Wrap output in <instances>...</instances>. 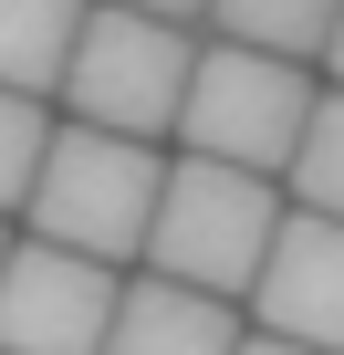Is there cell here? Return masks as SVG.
<instances>
[{
    "label": "cell",
    "instance_id": "5bb4252c",
    "mask_svg": "<svg viewBox=\"0 0 344 355\" xmlns=\"http://www.w3.org/2000/svg\"><path fill=\"white\" fill-rule=\"evenodd\" d=\"M136 11H167V21H199L209 0H136Z\"/></svg>",
    "mask_w": 344,
    "mask_h": 355
},
{
    "label": "cell",
    "instance_id": "52a82bcc",
    "mask_svg": "<svg viewBox=\"0 0 344 355\" xmlns=\"http://www.w3.org/2000/svg\"><path fill=\"white\" fill-rule=\"evenodd\" d=\"M240 345V313L230 293H199V282H115V313H105V345L94 355H230Z\"/></svg>",
    "mask_w": 344,
    "mask_h": 355
},
{
    "label": "cell",
    "instance_id": "6da1fadb",
    "mask_svg": "<svg viewBox=\"0 0 344 355\" xmlns=\"http://www.w3.org/2000/svg\"><path fill=\"white\" fill-rule=\"evenodd\" d=\"M282 230V189L261 167H230V157H178L156 167V209H146V272L167 282H199V293H251L261 251Z\"/></svg>",
    "mask_w": 344,
    "mask_h": 355
},
{
    "label": "cell",
    "instance_id": "277c9868",
    "mask_svg": "<svg viewBox=\"0 0 344 355\" xmlns=\"http://www.w3.org/2000/svg\"><path fill=\"white\" fill-rule=\"evenodd\" d=\"M313 94H323V84H313L292 53H261V42H209V53L188 63L178 136H188L199 157H230V167L282 178V157H292V136H302Z\"/></svg>",
    "mask_w": 344,
    "mask_h": 355
},
{
    "label": "cell",
    "instance_id": "30bf717a",
    "mask_svg": "<svg viewBox=\"0 0 344 355\" xmlns=\"http://www.w3.org/2000/svg\"><path fill=\"white\" fill-rule=\"evenodd\" d=\"M209 21H219V42H261V53L313 63V53H323V21H334V0H209Z\"/></svg>",
    "mask_w": 344,
    "mask_h": 355
},
{
    "label": "cell",
    "instance_id": "5b68a950",
    "mask_svg": "<svg viewBox=\"0 0 344 355\" xmlns=\"http://www.w3.org/2000/svg\"><path fill=\"white\" fill-rule=\"evenodd\" d=\"M115 313V261L63 251V241H11L0 251V355H94Z\"/></svg>",
    "mask_w": 344,
    "mask_h": 355
},
{
    "label": "cell",
    "instance_id": "7c38bea8",
    "mask_svg": "<svg viewBox=\"0 0 344 355\" xmlns=\"http://www.w3.org/2000/svg\"><path fill=\"white\" fill-rule=\"evenodd\" d=\"M230 355H323V345H292V334H271V324H261V334H240Z\"/></svg>",
    "mask_w": 344,
    "mask_h": 355
},
{
    "label": "cell",
    "instance_id": "9c48e42d",
    "mask_svg": "<svg viewBox=\"0 0 344 355\" xmlns=\"http://www.w3.org/2000/svg\"><path fill=\"white\" fill-rule=\"evenodd\" d=\"M282 178H292V199H302V209L344 220V84H334V94H313V115H302V136H292Z\"/></svg>",
    "mask_w": 344,
    "mask_h": 355
},
{
    "label": "cell",
    "instance_id": "3957f363",
    "mask_svg": "<svg viewBox=\"0 0 344 355\" xmlns=\"http://www.w3.org/2000/svg\"><path fill=\"white\" fill-rule=\"evenodd\" d=\"M188 21L167 11H136V0H84L73 21V53H63V105L84 125H115V136H167L178 125V94H188Z\"/></svg>",
    "mask_w": 344,
    "mask_h": 355
},
{
    "label": "cell",
    "instance_id": "4fadbf2b",
    "mask_svg": "<svg viewBox=\"0 0 344 355\" xmlns=\"http://www.w3.org/2000/svg\"><path fill=\"white\" fill-rule=\"evenodd\" d=\"M323 63H334V84H344V0H334V21H323Z\"/></svg>",
    "mask_w": 344,
    "mask_h": 355
},
{
    "label": "cell",
    "instance_id": "ba28073f",
    "mask_svg": "<svg viewBox=\"0 0 344 355\" xmlns=\"http://www.w3.org/2000/svg\"><path fill=\"white\" fill-rule=\"evenodd\" d=\"M73 21H84V0H0V84L53 94L63 53H73Z\"/></svg>",
    "mask_w": 344,
    "mask_h": 355
},
{
    "label": "cell",
    "instance_id": "8fae6325",
    "mask_svg": "<svg viewBox=\"0 0 344 355\" xmlns=\"http://www.w3.org/2000/svg\"><path fill=\"white\" fill-rule=\"evenodd\" d=\"M42 146H53V115H42V94L0 84V209H21V189H32Z\"/></svg>",
    "mask_w": 344,
    "mask_h": 355
},
{
    "label": "cell",
    "instance_id": "8992f818",
    "mask_svg": "<svg viewBox=\"0 0 344 355\" xmlns=\"http://www.w3.org/2000/svg\"><path fill=\"white\" fill-rule=\"evenodd\" d=\"M240 303H251L271 334L344 355V220H323V209H302V199H292Z\"/></svg>",
    "mask_w": 344,
    "mask_h": 355
},
{
    "label": "cell",
    "instance_id": "9a60e30c",
    "mask_svg": "<svg viewBox=\"0 0 344 355\" xmlns=\"http://www.w3.org/2000/svg\"><path fill=\"white\" fill-rule=\"evenodd\" d=\"M0 251H11V230H0Z\"/></svg>",
    "mask_w": 344,
    "mask_h": 355
},
{
    "label": "cell",
    "instance_id": "7a4b0ae2",
    "mask_svg": "<svg viewBox=\"0 0 344 355\" xmlns=\"http://www.w3.org/2000/svg\"><path fill=\"white\" fill-rule=\"evenodd\" d=\"M156 136H115V125H53V146H42V167H32V189H21V209H32V230L42 241H63V251H94V261H125V251H146V209H156Z\"/></svg>",
    "mask_w": 344,
    "mask_h": 355
}]
</instances>
